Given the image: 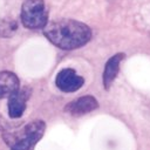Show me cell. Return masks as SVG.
<instances>
[{
	"mask_svg": "<svg viewBox=\"0 0 150 150\" xmlns=\"http://www.w3.org/2000/svg\"><path fill=\"white\" fill-rule=\"evenodd\" d=\"M43 35L56 47L71 50L84 46L91 39L90 28L80 21L60 19L43 27Z\"/></svg>",
	"mask_w": 150,
	"mask_h": 150,
	"instance_id": "obj_1",
	"label": "cell"
},
{
	"mask_svg": "<svg viewBox=\"0 0 150 150\" xmlns=\"http://www.w3.org/2000/svg\"><path fill=\"white\" fill-rule=\"evenodd\" d=\"M46 131L42 120H34L15 131H4L1 137L11 150H33Z\"/></svg>",
	"mask_w": 150,
	"mask_h": 150,
	"instance_id": "obj_2",
	"label": "cell"
},
{
	"mask_svg": "<svg viewBox=\"0 0 150 150\" xmlns=\"http://www.w3.org/2000/svg\"><path fill=\"white\" fill-rule=\"evenodd\" d=\"M22 25L28 29H40L47 25L48 12L43 0H25L20 14Z\"/></svg>",
	"mask_w": 150,
	"mask_h": 150,
	"instance_id": "obj_3",
	"label": "cell"
},
{
	"mask_svg": "<svg viewBox=\"0 0 150 150\" xmlns=\"http://www.w3.org/2000/svg\"><path fill=\"white\" fill-rule=\"evenodd\" d=\"M83 83L84 79L71 68H64L60 70L55 77L56 87L64 93H74L79 90L83 86Z\"/></svg>",
	"mask_w": 150,
	"mask_h": 150,
	"instance_id": "obj_4",
	"label": "cell"
},
{
	"mask_svg": "<svg viewBox=\"0 0 150 150\" xmlns=\"http://www.w3.org/2000/svg\"><path fill=\"white\" fill-rule=\"evenodd\" d=\"M32 90L29 88H22L12 94L8 98L7 103V109H8V115L11 118H20L25 110H26V103L30 96Z\"/></svg>",
	"mask_w": 150,
	"mask_h": 150,
	"instance_id": "obj_5",
	"label": "cell"
},
{
	"mask_svg": "<svg viewBox=\"0 0 150 150\" xmlns=\"http://www.w3.org/2000/svg\"><path fill=\"white\" fill-rule=\"evenodd\" d=\"M97 107H98L97 100L90 95H87V96L79 97L75 101L69 102L64 107V111L71 116H82V115H86L97 109Z\"/></svg>",
	"mask_w": 150,
	"mask_h": 150,
	"instance_id": "obj_6",
	"label": "cell"
},
{
	"mask_svg": "<svg viewBox=\"0 0 150 150\" xmlns=\"http://www.w3.org/2000/svg\"><path fill=\"white\" fill-rule=\"evenodd\" d=\"M20 89V81L12 71H0V100L7 98Z\"/></svg>",
	"mask_w": 150,
	"mask_h": 150,
	"instance_id": "obj_7",
	"label": "cell"
},
{
	"mask_svg": "<svg viewBox=\"0 0 150 150\" xmlns=\"http://www.w3.org/2000/svg\"><path fill=\"white\" fill-rule=\"evenodd\" d=\"M124 59V54L123 53H118L114 56H111L104 67V71H103V84L104 88L108 90L110 88V86L112 84L114 80L116 79L118 70H120V64L121 61Z\"/></svg>",
	"mask_w": 150,
	"mask_h": 150,
	"instance_id": "obj_8",
	"label": "cell"
},
{
	"mask_svg": "<svg viewBox=\"0 0 150 150\" xmlns=\"http://www.w3.org/2000/svg\"><path fill=\"white\" fill-rule=\"evenodd\" d=\"M18 22L13 19H1L0 20V38L7 39L13 36L18 30Z\"/></svg>",
	"mask_w": 150,
	"mask_h": 150,
	"instance_id": "obj_9",
	"label": "cell"
},
{
	"mask_svg": "<svg viewBox=\"0 0 150 150\" xmlns=\"http://www.w3.org/2000/svg\"><path fill=\"white\" fill-rule=\"evenodd\" d=\"M14 127V124L13 123H11V122H8L1 114H0V131H8V130H11L12 128Z\"/></svg>",
	"mask_w": 150,
	"mask_h": 150,
	"instance_id": "obj_10",
	"label": "cell"
}]
</instances>
